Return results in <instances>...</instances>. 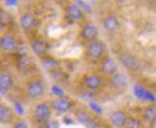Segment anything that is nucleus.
Here are the masks:
<instances>
[{
	"label": "nucleus",
	"instance_id": "bb28decb",
	"mask_svg": "<svg viewBox=\"0 0 156 128\" xmlns=\"http://www.w3.org/2000/svg\"><path fill=\"white\" fill-rule=\"evenodd\" d=\"M13 128H29V126L23 120H17L13 124Z\"/></svg>",
	"mask_w": 156,
	"mask_h": 128
},
{
	"label": "nucleus",
	"instance_id": "9b49d317",
	"mask_svg": "<svg viewBox=\"0 0 156 128\" xmlns=\"http://www.w3.org/2000/svg\"><path fill=\"white\" fill-rule=\"evenodd\" d=\"M40 63L42 68L48 73H55L58 69V60L51 56H44L40 57Z\"/></svg>",
	"mask_w": 156,
	"mask_h": 128
},
{
	"label": "nucleus",
	"instance_id": "423d86ee",
	"mask_svg": "<svg viewBox=\"0 0 156 128\" xmlns=\"http://www.w3.org/2000/svg\"><path fill=\"white\" fill-rule=\"evenodd\" d=\"M73 106V102H71V99L66 97V96H62L56 99L51 104V108L54 110H56L60 113H64L69 111Z\"/></svg>",
	"mask_w": 156,
	"mask_h": 128
},
{
	"label": "nucleus",
	"instance_id": "6ab92c4d",
	"mask_svg": "<svg viewBox=\"0 0 156 128\" xmlns=\"http://www.w3.org/2000/svg\"><path fill=\"white\" fill-rule=\"evenodd\" d=\"M134 94H135V96L140 99L148 100V102H154L155 100V97L153 94L148 92L144 87H142L140 85L134 86Z\"/></svg>",
	"mask_w": 156,
	"mask_h": 128
},
{
	"label": "nucleus",
	"instance_id": "473e14b6",
	"mask_svg": "<svg viewBox=\"0 0 156 128\" xmlns=\"http://www.w3.org/2000/svg\"><path fill=\"white\" fill-rule=\"evenodd\" d=\"M0 67H1V63H0Z\"/></svg>",
	"mask_w": 156,
	"mask_h": 128
},
{
	"label": "nucleus",
	"instance_id": "2eb2a0df",
	"mask_svg": "<svg viewBox=\"0 0 156 128\" xmlns=\"http://www.w3.org/2000/svg\"><path fill=\"white\" fill-rule=\"evenodd\" d=\"M110 85L115 89H125L127 86V78L122 73H116L110 77Z\"/></svg>",
	"mask_w": 156,
	"mask_h": 128
},
{
	"label": "nucleus",
	"instance_id": "f3484780",
	"mask_svg": "<svg viewBox=\"0 0 156 128\" xmlns=\"http://www.w3.org/2000/svg\"><path fill=\"white\" fill-rule=\"evenodd\" d=\"M120 26L119 18L115 15H109L104 18L103 20V27L107 32H114L116 31Z\"/></svg>",
	"mask_w": 156,
	"mask_h": 128
},
{
	"label": "nucleus",
	"instance_id": "4468645a",
	"mask_svg": "<svg viewBox=\"0 0 156 128\" xmlns=\"http://www.w3.org/2000/svg\"><path fill=\"white\" fill-rule=\"evenodd\" d=\"M51 106L46 103V102H41L38 103L35 109H34V114H35V117L37 119H47L51 115Z\"/></svg>",
	"mask_w": 156,
	"mask_h": 128
},
{
	"label": "nucleus",
	"instance_id": "20e7f679",
	"mask_svg": "<svg viewBox=\"0 0 156 128\" xmlns=\"http://www.w3.org/2000/svg\"><path fill=\"white\" fill-rule=\"evenodd\" d=\"M65 20L70 23H76L83 17V12L77 5H69L65 9Z\"/></svg>",
	"mask_w": 156,
	"mask_h": 128
},
{
	"label": "nucleus",
	"instance_id": "f03ea898",
	"mask_svg": "<svg viewBox=\"0 0 156 128\" xmlns=\"http://www.w3.org/2000/svg\"><path fill=\"white\" fill-rule=\"evenodd\" d=\"M26 91L31 99H39L44 95L45 85L40 79H35L28 83Z\"/></svg>",
	"mask_w": 156,
	"mask_h": 128
},
{
	"label": "nucleus",
	"instance_id": "4be33fe9",
	"mask_svg": "<svg viewBox=\"0 0 156 128\" xmlns=\"http://www.w3.org/2000/svg\"><path fill=\"white\" fill-rule=\"evenodd\" d=\"M12 21V16L5 10H0V27H8Z\"/></svg>",
	"mask_w": 156,
	"mask_h": 128
},
{
	"label": "nucleus",
	"instance_id": "c85d7f7f",
	"mask_svg": "<svg viewBox=\"0 0 156 128\" xmlns=\"http://www.w3.org/2000/svg\"><path fill=\"white\" fill-rule=\"evenodd\" d=\"M15 107H16V110L19 113V114H23V107L21 106V104L16 102L15 103Z\"/></svg>",
	"mask_w": 156,
	"mask_h": 128
},
{
	"label": "nucleus",
	"instance_id": "a878e982",
	"mask_svg": "<svg viewBox=\"0 0 156 128\" xmlns=\"http://www.w3.org/2000/svg\"><path fill=\"white\" fill-rule=\"evenodd\" d=\"M89 106H90V108L92 111H94L95 113H97V114H101V107L96 103V102H89Z\"/></svg>",
	"mask_w": 156,
	"mask_h": 128
},
{
	"label": "nucleus",
	"instance_id": "412c9836",
	"mask_svg": "<svg viewBox=\"0 0 156 128\" xmlns=\"http://www.w3.org/2000/svg\"><path fill=\"white\" fill-rule=\"evenodd\" d=\"M143 117L144 119L148 123H153L156 120V107L153 105L147 106L144 109Z\"/></svg>",
	"mask_w": 156,
	"mask_h": 128
},
{
	"label": "nucleus",
	"instance_id": "393cba45",
	"mask_svg": "<svg viewBox=\"0 0 156 128\" xmlns=\"http://www.w3.org/2000/svg\"><path fill=\"white\" fill-rule=\"evenodd\" d=\"M84 125H85L86 128H98L99 127L98 123L94 119H92V118L88 119L86 122L84 123Z\"/></svg>",
	"mask_w": 156,
	"mask_h": 128
},
{
	"label": "nucleus",
	"instance_id": "9d476101",
	"mask_svg": "<svg viewBox=\"0 0 156 128\" xmlns=\"http://www.w3.org/2000/svg\"><path fill=\"white\" fill-rule=\"evenodd\" d=\"M127 120L126 114L123 110H116L112 112L109 115V122L110 123L117 127V128H122L125 127Z\"/></svg>",
	"mask_w": 156,
	"mask_h": 128
},
{
	"label": "nucleus",
	"instance_id": "7ed1b4c3",
	"mask_svg": "<svg viewBox=\"0 0 156 128\" xmlns=\"http://www.w3.org/2000/svg\"><path fill=\"white\" fill-rule=\"evenodd\" d=\"M38 20L37 16L32 12H26L20 17L19 24L21 29L25 32H31L37 26Z\"/></svg>",
	"mask_w": 156,
	"mask_h": 128
},
{
	"label": "nucleus",
	"instance_id": "f257e3e1",
	"mask_svg": "<svg viewBox=\"0 0 156 128\" xmlns=\"http://www.w3.org/2000/svg\"><path fill=\"white\" fill-rule=\"evenodd\" d=\"M106 50L105 43L101 40H94L87 44L85 48V57L91 60H99L104 57Z\"/></svg>",
	"mask_w": 156,
	"mask_h": 128
},
{
	"label": "nucleus",
	"instance_id": "5701e85b",
	"mask_svg": "<svg viewBox=\"0 0 156 128\" xmlns=\"http://www.w3.org/2000/svg\"><path fill=\"white\" fill-rule=\"evenodd\" d=\"M125 128H144V125L137 118H127Z\"/></svg>",
	"mask_w": 156,
	"mask_h": 128
},
{
	"label": "nucleus",
	"instance_id": "2f4dec72",
	"mask_svg": "<svg viewBox=\"0 0 156 128\" xmlns=\"http://www.w3.org/2000/svg\"><path fill=\"white\" fill-rule=\"evenodd\" d=\"M101 128H107V127H101Z\"/></svg>",
	"mask_w": 156,
	"mask_h": 128
},
{
	"label": "nucleus",
	"instance_id": "c756f323",
	"mask_svg": "<svg viewBox=\"0 0 156 128\" xmlns=\"http://www.w3.org/2000/svg\"><path fill=\"white\" fill-rule=\"evenodd\" d=\"M53 90H54V92H55L56 95H57V96H58V97H62V96L63 95V91H62L60 89H58L57 86H54Z\"/></svg>",
	"mask_w": 156,
	"mask_h": 128
},
{
	"label": "nucleus",
	"instance_id": "ddd939ff",
	"mask_svg": "<svg viewBox=\"0 0 156 128\" xmlns=\"http://www.w3.org/2000/svg\"><path fill=\"white\" fill-rule=\"evenodd\" d=\"M101 83H103V80L99 76L96 75H91V76H87L83 78V85L88 91L94 92L98 90Z\"/></svg>",
	"mask_w": 156,
	"mask_h": 128
},
{
	"label": "nucleus",
	"instance_id": "7c9ffc66",
	"mask_svg": "<svg viewBox=\"0 0 156 128\" xmlns=\"http://www.w3.org/2000/svg\"><path fill=\"white\" fill-rule=\"evenodd\" d=\"M7 5H16L17 2L16 1H6Z\"/></svg>",
	"mask_w": 156,
	"mask_h": 128
},
{
	"label": "nucleus",
	"instance_id": "0eeeda50",
	"mask_svg": "<svg viewBox=\"0 0 156 128\" xmlns=\"http://www.w3.org/2000/svg\"><path fill=\"white\" fill-rule=\"evenodd\" d=\"M99 35V30L95 25L93 24H86L83 27L80 36L81 39H83L84 41L92 42L94 40H96Z\"/></svg>",
	"mask_w": 156,
	"mask_h": 128
},
{
	"label": "nucleus",
	"instance_id": "aec40b11",
	"mask_svg": "<svg viewBox=\"0 0 156 128\" xmlns=\"http://www.w3.org/2000/svg\"><path fill=\"white\" fill-rule=\"evenodd\" d=\"M16 66H17V68H18L19 71L27 72V71H30L33 68L34 62H33V60L30 58V57L22 56V57H20L18 58Z\"/></svg>",
	"mask_w": 156,
	"mask_h": 128
},
{
	"label": "nucleus",
	"instance_id": "a211bd4d",
	"mask_svg": "<svg viewBox=\"0 0 156 128\" xmlns=\"http://www.w3.org/2000/svg\"><path fill=\"white\" fill-rule=\"evenodd\" d=\"M13 112L9 106L0 102V123L7 124L12 122Z\"/></svg>",
	"mask_w": 156,
	"mask_h": 128
},
{
	"label": "nucleus",
	"instance_id": "dca6fc26",
	"mask_svg": "<svg viewBox=\"0 0 156 128\" xmlns=\"http://www.w3.org/2000/svg\"><path fill=\"white\" fill-rule=\"evenodd\" d=\"M120 61L126 69L133 70L138 67V60L129 53H124L120 56Z\"/></svg>",
	"mask_w": 156,
	"mask_h": 128
},
{
	"label": "nucleus",
	"instance_id": "cd10ccee",
	"mask_svg": "<svg viewBox=\"0 0 156 128\" xmlns=\"http://www.w3.org/2000/svg\"><path fill=\"white\" fill-rule=\"evenodd\" d=\"M80 98H83V99H86V100H91L94 98V93L91 91H87L83 94V96H80Z\"/></svg>",
	"mask_w": 156,
	"mask_h": 128
},
{
	"label": "nucleus",
	"instance_id": "39448f33",
	"mask_svg": "<svg viewBox=\"0 0 156 128\" xmlns=\"http://www.w3.org/2000/svg\"><path fill=\"white\" fill-rule=\"evenodd\" d=\"M18 43L11 33H4L0 36V49L4 52H13L17 49Z\"/></svg>",
	"mask_w": 156,
	"mask_h": 128
},
{
	"label": "nucleus",
	"instance_id": "6e6552de",
	"mask_svg": "<svg viewBox=\"0 0 156 128\" xmlns=\"http://www.w3.org/2000/svg\"><path fill=\"white\" fill-rule=\"evenodd\" d=\"M117 70H118L117 63L115 62V60L112 57H107L103 60V61H101L100 71L103 75L111 77L114 75V74L117 73Z\"/></svg>",
	"mask_w": 156,
	"mask_h": 128
},
{
	"label": "nucleus",
	"instance_id": "f8f14e48",
	"mask_svg": "<svg viewBox=\"0 0 156 128\" xmlns=\"http://www.w3.org/2000/svg\"><path fill=\"white\" fill-rule=\"evenodd\" d=\"M13 86V78L10 73L0 74V94L5 95Z\"/></svg>",
	"mask_w": 156,
	"mask_h": 128
},
{
	"label": "nucleus",
	"instance_id": "b1692460",
	"mask_svg": "<svg viewBox=\"0 0 156 128\" xmlns=\"http://www.w3.org/2000/svg\"><path fill=\"white\" fill-rule=\"evenodd\" d=\"M76 116H77V119L80 123H81L83 124H84V123L86 122V120L88 119H90V115H89V113H88L87 111L85 110H79L76 114Z\"/></svg>",
	"mask_w": 156,
	"mask_h": 128
},
{
	"label": "nucleus",
	"instance_id": "1a4fd4ad",
	"mask_svg": "<svg viewBox=\"0 0 156 128\" xmlns=\"http://www.w3.org/2000/svg\"><path fill=\"white\" fill-rule=\"evenodd\" d=\"M31 47L37 56L42 57L49 50V44L41 38H36L31 41Z\"/></svg>",
	"mask_w": 156,
	"mask_h": 128
}]
</instances>
